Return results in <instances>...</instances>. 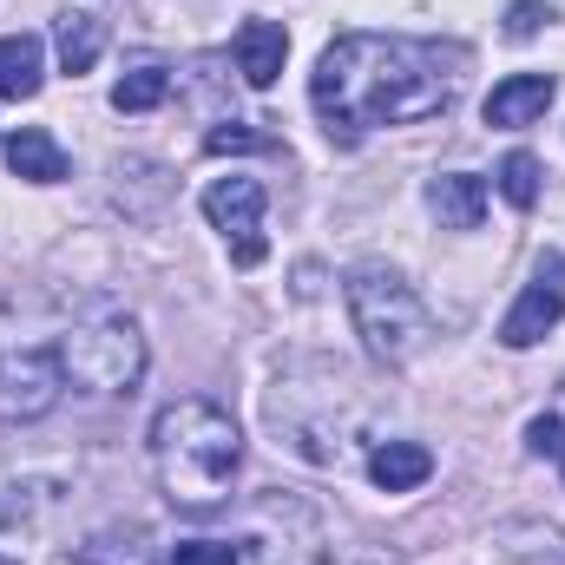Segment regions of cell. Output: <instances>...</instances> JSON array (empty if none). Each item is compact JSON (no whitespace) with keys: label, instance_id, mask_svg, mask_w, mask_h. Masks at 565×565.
I'll list each match as a JSON object with an SVG mask.
<instances>
[{"label":"cell","instance_id":"1","mask_svg":"<svg viewBox=\"0 0 565 565\" xmlns=\"http://www.w3.org/2000/svg\"><path fill=\"white\" fill-rule=\"evenodd\" d=\"M454 86H460V46L402 33H342L309 73V99L335 145H355L382 126L434 119L454 106Z\"/></svg>","mask_w":565,"mask_h":565},{"label":"cell","instance_id":"2","mask_svg":"<svg viewBox=\"0 0 565 565\" xmlns=\"http://www.w3.org/2000/svg\"><path fill=\"white\" fill-rule=\"evenodd\" d=\"M151 467H158V487L178 513H211L231 500L237 487V467H244V434L237 422L204 402V395H178L158 408L151 422Z\"/></svg>","mask_w":565,"mask_h":565},{"label":"cell","instance_id":"3","mask_svg":"<svg viewBox=\"0 0 565 565\" xmlns=\"http://www.w3.org/2000/svg\"><path fill=\"white\" fill-rule=\"evenodd\" d=\"M349 316H355V335L362 349L382 362V369H402L415 362L434 335L427 322V302L415 296V282L388 264H355L349 270Z\"/></svg>","mask_w":565,"mask_h":565},{"label":"cell","instance_id":"4","mask_svg":"<svg viewBox=\"0 0 565 565\" xmlns=\"http://www.w3.org/2000/svg\"><path fill=\"white\" fill-rule=\"evenodd\" d=\"M53 349H60L66 382L86 388V395H126L145 375V329L126 309H99V316L73 322Z\"/></svg>","mask_w":565,"mask_h":565},{"label":"cell","instance_id":"5","mask_svg":"<svg viewBox=\"0 0 565 565\" xmlns=\"http://www.w3.org/2000/svg\"><path fill=\"white\" fill-rule=\"evenodd\" d=\"M244 546L257 553V565H316L329 540H322V520H316L309 500L264 493L257 513H250V526H244Z\"/></svg>","mask_w":565,"mask_h":565},{"label":"cell","instance_id":"6","mask_svg":"<svg viewBox=\"0 0 565 565\" xmlns=\"http://www.w3.org/2000/svg\"><path fill=\"white\" fill-rule=\"evenodd\" d=\"M66 395V369H60V349H0V422H40L53 415Z\"/></svg>","mask_w":565,"mask_h":565},{"label":"cell","instance_id":"7","mask_svg":"<svg viewBox=\"0 0 565 565\" xmlns=\"http://www.w3.org/2000/svg\"><path fill=\"white\" fill-rule=\"evenodd\" d=\"M204 217L224 231L237 270H257V264L270 257V244H264V184H257V178H237V171L217 178V184L204 191Z\"/></svg>","mask_w":565,"mask_h":565},{"label":"cell","instance_id":"8","mask_svg":"<svg viewBox=\"0 0 565 565\" xmlns=\"http://www.w3.org/2000/svg\"><path fill=\"white\" fill-rule=\"evenodd\" d=\"M559 322H565V257L546 250V257L533 264V282L520 289V302L507 309L500 342H507V349H533V342H546Z\"/></svg>","mask_w":565,"mask_h":565},{"label":"cell","instance_id":"9","mask_svg":"<svg viewBox=\"0 0 565 565\" xmlns=\"http://www.w3.org/2000/svg\"><path fill=\"white\" fill-rule=\"evenodd\" d=\"M553 93H559L553 73H513V79H500V86L487 93V126L520 132V126H533V119L553 106Z\"/></svg>","mask_w":565,"mask_h":565},{"label":"cell","instance_id":"10","mask_svg":"<svg viewBox=\"0 0 565 565\" xmlns=\"http://www.w3.org/2000/svg\"><path fill=\"white\" fill-rule=\"evenodd\" d=\"M427 211L440 217V231H480V217H487V178H473V171L427 178Z\"/></svg>","mask_w":565,"mask_h":565},{"label":"cell","instance_id":"11","mask_svg":"<svg viewBox=\"0 0 565 565\" xmlns=\"http://www.w3.org/2000/svg\"><path fill=\"white\" fill-rule=\"evenodd\" d=\"M282 60H289V33H282L277 20H244L237 26V73H244V86L270 93Z\"/></svg>","mask_w":565,"mask_h":565},{"label":"cell","instance_id":"12","mask_svg":"<svg viewBox=\"0 0 565 565\" xmlns=\"http://www.w3.org/2000/svg\"><path fill=\"white\" fill-rule=\"evenodd\" d=\"M7 171L26 178V184H60L66 178V151H60V139L46 126H20L7 139Z\"/></svg>","mask_w":565,"mask_h":565},{"label":"cell","instance_id":"13","mask_svg":"<svg viewBox=\"0 0 565 565\" xmlns=\"http://www.w3.org/2000/svg\"><path fill=\"white\" fill-rule=\"evenodd\" d=\"M427 473H434V454H427L422 440H382V447L369 454V480H375L382 493H415Z\"/></svg>","mask_w":565,"mask_h":565},{"label":"cell","instance_id":"14","mask_svg":"<svg viewBox=\"0 0 565 565\" xmlns=\"http://www.w3.org/2000/svg\"><path fill=\"white\" fill-rule=\"evenodd\" d=\"M46 73V46L33 33H0V99H33Z\"/></svg>","mask_w":565,"mask_h":565},{"label":"cell","instance_id":"15","mask_svg":"<svg viewBox=\"0 0 565 565\" xmlns=\"http://www.w3.org/2000/svg\"><path fill=\"white\" fill-rule=\"evenodd\" d=\"M53 46H60V66L79 79V73H93L99 53H106V20H99V13H66V20L53 26Z\"/></svg>","mask_w":565,"mask_h":565},{"label":"cell","instance_id":"16","mask_svg":"<svg viewBox=\"0 0 565 565\" xmlns=\"http://www.w3.org/2000/svg\"><path fill=\"white\" fill-rule=\"evenodd\" d=\"M53 507H60L53 480H7L0 487V526H40Z\"/></svg>","mask_w":565,"mask_h":565},{"label":"cell","instance_id":"17","mask_svg":"<svg viewBox=\"0 0 565 565\" xmlns=\"http://www.w3.org/2000/svg\"><path fill=\"white\" fill-rule=\"evenodd\" d=\"M164 93H171V66L164 60H139L113 86V113H151V106H164Z\"/></svg>","mask_w":565,"mask_h":565},{"label":"cell","instance_id":"18","mask_svg":"<svg viewBox=\"0 0 565 565\" xmlns=\"http://www.w3.org/2000/svg\"><path fill=\"white\" fill-rule=\"evenodd\" d=\"M500 198H507L513 211H533V204H540V158H533V151H507V158H500Z\"/></svg>","mask_w":565,"mask_h":565},{"label":"cell","instance_id":"19","mask_svg":"<svg viewBox=\"0 0 565 565\" xmlns=\"http://www.w3.org/2000/svg\"><path fill=\"white\" fill-rule=\"evenodd\" d=\"M164 565H244V553L231 540H184L164 553Z\"/></svg>","mask_w":565,"mask_h":565},{"label":"cell","instance_id":"20","mask_svg":"<svg viewBox=\"0 0 565 565\" xmlns=\"http://www.w3.org/2000/svg\"><path fill=\"white\" fill-rule=\"evenodd\" d=\"M526 454H540V460H565V422L559 415H533V422H526Z\"/></svg>","mask_w":565,"mask_h":565},{"label":"cell","instance_id":"21","mask_svg":"<svg viewBox=\"0 0 565 565\" xmlns=\"http://www.w3.org/2000/svg\"><path fill=\"white\" fill-rule=\"evenodd\" d=\"M540 26H553V7H546V0H513V7H507V33H513V40H533Z\"/></svg>","mask_w":565,"mask_h":565},{"label":"cell","instance_id":"22","mask_svg":"<svg viewBox=\"0 0 565 565\" xmlns=\"http://www.w3.org/2000/svg\"><path fill=\"white\" fill-rule=\"evenodd\" d=\"M250 145H264L257 132H244V126H217L211 139H204V151H250Z\"/></svg>","mask_w":565,"mask_h":565},{"label":"cell","instance_id":"23","mask_svg":"<svg viewBox=\"0 0 565 565\" xmlns=\"http://www.w3.org/2000/svg\"><path fill=\"white\" fill-rule=\"evenodd\" d=\"M342 565H395V559H382V553H355V559H342Z\"/></svg>","mask_w":565,"mask_h":565},{"label":"cell","instance_id":"24","mask_svg":"<svg viewBox=\"0 0 565 565\" xmlns=\"http://www.w3.org/2000/svg\"><path fill=\"white\" fill-rule=\"evenodd\" d=\"M0 565H20V559H7V553H0Z\"/></svg>","mask_w":565,"mask_h":565},{"label":"cell","instance_id":"25","mask_svg":"<svg viewBox=\"0 0 565 565\" xmlns=\"http://www.w3.org/2000/svg\"><path fill=\"white\" fill-rule=\"evenodd\" d=\"M559 467H565V460H559Z\"/></svg>","mask_w":565,"mask_h":565}]
</instances>
